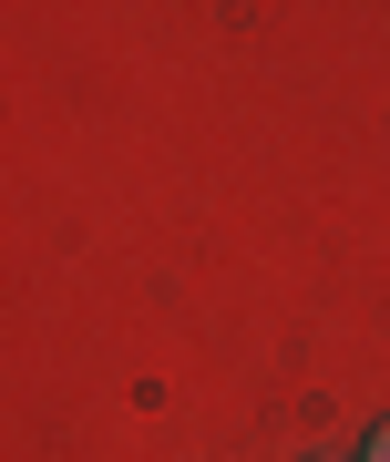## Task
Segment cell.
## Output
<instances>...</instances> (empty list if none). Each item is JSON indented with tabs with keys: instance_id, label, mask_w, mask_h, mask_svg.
<instances>
[{
	"instance_id": "cell-1",
	"label": "cell",
	"mask_w": 390,
	"mask_h": 462,
	"mask_svg": "<svg viewBox=\"0 0 390 462\" xmlns=\"http://www.w3.org/2000/svg\"><path fill=\"white\" fill-rule=\"evenodd\" d=\"M359 462H390V421H380V431H370V452H359Z\"/></svg>"
}]
</instances>
